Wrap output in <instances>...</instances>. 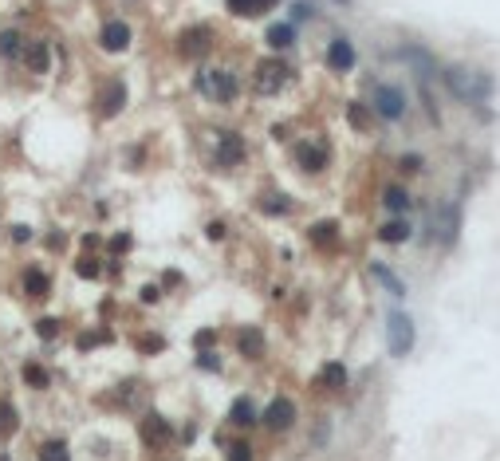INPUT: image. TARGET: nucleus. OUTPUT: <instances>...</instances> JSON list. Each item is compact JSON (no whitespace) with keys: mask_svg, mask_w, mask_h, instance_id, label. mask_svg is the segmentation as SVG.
Instances as JSON below:
<instances>
[{"mask_svg":"<svg viewBox=\"0 0 500 461\" xmlns=\"http://www.w3.org/2000/svg\"><path fill=\"white\" fill-rule=\"evenodd\" d=\"M110 248H115V253H127V248H130V233H119V237H115V245H110Z\"/></svg>","mask_w":500,"mask_h":461,"instance_id":"nucleus-34","label":"nucleus"},{"mask_svg":"<svg viewBox=\"0 0 500 461\" xmlns=\"http://www.w3.org/2000/svg\"><path fill=\"white\" fill-rule=\"evenodd\" d=\"M229 418L237 422V426H252V422H256V406H252L248 398H240L237 406H233V414H229Z\"/></svg>","mask_w":500,"mask_h":461,"instance_id":"nucleus-23","label":"nucleus"},{"mask_svg":"<svg viewBox=\"0 0 500 461\" xmlns=\"http://www.w3.org/2000/svg\"><path fill=\"white\" fill-rule=\"evenodd\" d=\"M209 237H213V240H220V237H225V225L213 221V225H209Z\"/></svg>","mask_w":500,"mask_h":461,"instance_id":"nucleus-36","label":"nucleus"},{"mask_svg":"<svg viewBox=\"0 0 500 461\" xmlns=\"http://www.w3.org/2000/svg\"><path fill=\"white\" fill-rule=\"evenodd\" d=\"M414 319L402 312V307H390L386 312V347H390L394 359H406L414 351Z\"/></svg>","mask_w":500,"mask_h":461,"instance_id":"nucleus-1","label":"nucleus"},{"mask_svg":"<svg viewBox=\"0 0 500 461\" xmlns=\"http://www.w3.org/2000/svg\"><path fill=\"white\" fill-rule=\"evenodd\" d=\"M209 43H213V36H209V28H186L181 32V40H178V51L186 55V60H201L205 51H209Z\"/></svg>","mask_w":500,"mask_h":461,"instance_id":"nucleus-5","label":"nucleus"},{"mask_svg":"<svg viewBox=\"0 0 500 461\" xmlns=\"http://www.w3.org/2000/svg\"><path fill=\"white\" fill-rule=\"evenodd\" d=\"M378 240H386V245H402V240H410V221H386L378 229Z\"/></svg>","mask_w":500,"mask_h":461,"instance_id":"nucleus-15","label":"nucleus"},{"mask_svg":"<svg viewBox=\"0 0 500 461\" xmlns=\"http://www.w3.org/2000/svg\"><path fill=\"white\" fill-rule=\"evenodd\" d=\"M0 430H4V434L16 430V410H12V406H0Z\"/></svg>","mask_w":500,"mask_h":461,"instance_id":"nucleus-30","label":"nucleus"},{"mask_svg":"<svg viewBox=\"0 0 500 461\" xmlns=\"http://www.w3.org/2000/svg\"><path fill=\"white\" fill-rule=\"evenodd\" d=\"M142 300H146V304H154V300H158V288H154V284H150V288H142Z\"/></svg>","mask_w":500,"mask_h":461,"instance_id":"nucleus-39","label":"nucleus"},{"mask_svg":"<svg viewBox=\"0 0 500 461\" xmlns=\"http://www.w3.org/2000/svg\"><path fill=\"white\" fill-rule=\"evenodd\" d=\"M264 205H268V213H288L292 209L288 197H264Z\"/></svg>","mask_w":500,"mask_h":461,"instance_id":"nucleus-32","label":"nucleus"},{"mask_svg":"<svg viewBox=\"0 0 500 461\" xmlns=\"http://www.w3.org/2000/svg\"><path fill=\"white\" fill-rule=\"evenodd\" d=\"M0 55H4V60H16L20 55V32H0Z\"/></svg>","mask_w":500,"mask_h":461,"instance_id":"nucleus-24","label":"nucleus"},{"mask_svg":"<svg viewBox=\"0 0 500 461\" xmlns=\"http://www.w3.org/2000/svg\"><path fill=\"white\" fill-rule=\"evenodd\" d=\"M213 343V332H197V347H209Z\"/></svg>","mask_w":500,"mask_h":461,"instance_id":"nucleus-38","label":"nucleus"},{"mask_svg":"<svg viewBox=\"0 0 500 461\" xmlns=\"http://www.w3.org/2000/svg\"><path fill=\"white\" fill-rule=\"evenodd\" d=\"M339 4H351V0H339Z\"/></svg>","mask_w":500,"mask_h":461,"instance_id":"nucleus-40","label":"nucleus"},{"mask_svg":"<svg viewBox=\"0 0 500 461\" xmlns=\"http://www.w3.org/2000/svg\"><path fill=\"white\" fill-rule=\"evenodd\" d=\"M229 461H252V450H248V442H233V445H229Z\"/></svg>","mask_w":500,"mask_h":461,"instance_id":"nucleus-29","label":"nucleus"},{"mask_svg":"<svg viewBox=\"0 0 500 461\" xmlns=\"http://www.w3.org/2000/svg\"><path fill=\"white\" fill-rule=\"evenodd\" d=\"M122 102H127V87H122V79H115V83H107V95H102V102H99V115L115 119V115L122 111Z\"/></svg>","mask_w":500,"mask_h":461,"instance_id":"nucleus-11","label":"nucleus"},{"mask_svg":"<svg viewBox=\"0 0 500 461\" xmlns=\"http://www.w3.org/2000/svg\"><path fill=\"white\" fill-rule=\"evenodd\" d=\"M24 63L36 71V75H43V71H48V63H51L48 43H32V48H24Z\"/></svg>","mask_w":500,"mask_h":461,"instance_id":"nucleus-14","label":"nucleus"},{"mask_svg":"<svg viewBox=\"0 0 500 461\" xmlns=\"http://www.w3.org/2000/svg\"><path fill=\"white\" fill-rule=\"evenodd\" d=\"M24 288H28V296H48V272L43 268H24Z\"/></svg>","mask_w":500,"mask_h":461,"instance_id":"nucleus-17","label":"nucleus"},{"mask_svg":"<svg viewBox=\"0 0 500 461\" xmlns=\"http://www.w3.org/2000/svg\"><path fill=\"white\" fill-rule=\"evenodd\" d=\"M284 83H292V68L284 60H260L256 63V91L260 95L284 91Z\"/></svg>","mask_w":500,"mask_h":461,"instance_id":"nucleus-3","label":"nucleus"},{"mask_svg":"<svg viewBox=\"0 0 500 461\" xmlns=\"http://www.w3.org/2000/svg\"><path fill=\"white\" fill-rule=\"evenodd\" d=\"M12 237H16V240H28V237H32V229H24V225H16V229H12Z\"/></svg>","mask_w":500,"mask_h":461,"instance_id":"nucleus-37","label":"nucleus"},{"mask_svg":"<svg viewBox=\"0 0 500 461\" xmlns=\"http://www.w3.org/2000/svg\"><path fill=\"white\" fill-rule=\"evenodd\" d=\"M197 363H201V367H205V371H217V355H209V351H205V355H201V359H197Z\"/></svg>","mask_w":500,"mask_h":461,"instance_id":"nucleus-35","label":"nucleus"},{"mask_svg":"<svg viewBox=\"0 0 500 461\" xmlns=\"http://www.w3.org/2000/svg\"><path fill=\"white\" fill-rule=\"evenodd\" d=\"M307 237H312V245H331V240L339 237V225H335V221H319V225H312Z\"/></svg>","mask_w":500,"mask_h":461,"instance_id":"nucleus-20","label":"nucleus"},{"mask_svg":"<svg viewBox=\"0 0 500 461\" xmlns=\"http://www.w3.org/2000/svg\"><path fill=\"white\" fill-rule=\"evenodd\" d=\"M102 48H107V51L130 48V24H122V20H107V24H102Z\"/></svg>","mask_w":500,"mask_h":461,"instance_id":"nucleus-9","label":"nucleus"},{"mask_svg":"<svg viewBox=\"0 0 500 461\" xmlns=\"http://www.w3.org/2000/svg\"><path fill=\"white\" fill-rule=\"evenodd\" d=\"M240 355H245V359L264 355V335L260 332H240Z\"/></svg>","mask_w":500,"mask_h":461,"instance_id":"nucleus-19","label":"nucleus"},{"mask_svg":"<svg viewBox=\"0 0 500 461\" xmlns=\"http://www.w3.org/2000/svg\"><path fill=\"white\" fill-rule=\"evenodd\" d=\"M319 383L323 386H343V383H347V367H343V363H327L323 375H319Z\"/></svg>","mask_w":500,"mask_h":461,"instance_id":"nucleus-22","label":"nucleus"},{"mask_svg":"<svg viewBox=\"0 0 500 461\" xmlns=\"http://www.w3.org/2000/svg\"><path fill=\"white\" fill-rule=\"evenodd\" d=\"M79 272H83L87 280H95V276L102 272V265H99V260H95V256H83V260H79Z\"/></svg>","mask_w":500,"mask_h":461,"instance_id":"nucleus-28","label":"nucleus"},{"mask_svg":"<svg viewBox=\"0 0 500 461\" xmlns=\"http://www.w3.org/2000/svg\"><path fill=\"white\" fill-rule=\"evenodd\" d=\"M36 332H40L43 339H55V335H60V319H40V324H36Z\"/></svg>","mask_w":500,"mask_h":461,"instance_id":"nucleus-31","label":"nucleus"},{"mask_svg":"<svg viewBox=\"0 0 500 461\" xmlns=\"http://www.w3.org/2000/svg\"><path fill=\"white\" fill-rule=\"evenodd\" d=\"M170 422H166V418H161V414H150V418H146L142 422V438H146V445H166V442H170Z\"/></svg>","mask_w":500,"mask_h":461,"instance_id":"nucleus-10","label":"nucleus"},{"mask_svg":"<svg viewBox=\"0 0 500 461\" xmlns=\"http://www.w3.org/2000/svg\"><path fill=\"white\" fill-rule=\"evenodd\" d=\"M217 158L225 166H237L240 158H245V138L240 134H220V142H217Z\"/></svg>","mask_w":500,"mask_h":461,"instance_id":"nucleus-12","label":"nucleus"},{"mask_svg":"<svg viewBox=\"0 0 500 461\" xmlns=\"http://www.w3.org/2000/svg\"><path fill=\"white\" fill-rule=\"evenodd\" d=\"M197 91L213 102H233L237 99V79H233V71H220V68L201 71V75H197Z\"/></svg>","mask_w":500,"mask_h":461,"instance_id":"nucleus-2","label":"nucleus"},{"mask_svg":"<svg viewBox=\"0 0 500 461\" xmlns=\"http://www.w3.org/2000/svg\"><path fill=\"white\" fill-rule=\"evenodd\" d=\"M292 43H296V28L292 24H272L268 28V48L284 51V48H292Z\"/></svg>","mask_w":500,"mask_h":461,"instance_id":"nucleus-16","label":"nucleus"},{"mask_svg":"<svg viewBox=\"0 0 500 461\" xmlns=\"http://www.w3.org/2000/svg\"><path fill=\"white\" fill-rule=\"evenodd\" d=\"M233 16H264L268 9H276L280 0H225Z\"/></svg>","mask_w":500,"mask_h":461,"instance_id":"nucleus-13","label":"nucleus"},{"mask_svg":"<svg viewBox=\"0 0 500 461\" xmlns=\"http://www.w3.org/2000/svg\"><path fill=\"white\" fill-rule=\"evenodd\" d=\"M166 347V339H161V335H150V339H142V351L146 355H154V351H161Z\"/></svg>","mask_w":500,"mask_h":461,"instance_id":"nucleus-33","label":"nucleus"},{"mask_svg":"<svg viewBox=\"0 0 500 461\" xmlns=\"http://www.w3.org/2000/svg\"><path fill=\"white\" fill-rule=\"evenodd\" d=\"M347 119H351V127H358V130L371 127V119H366V107H363V102H351V107H347Z\"/></svg>","mask_w":500,"mask_h":461,"instance_id":"nucleus-27","label":"nucleus"},{"mask_svg":"<svg viewBox=\"0 0 500 461\" xmlns=\"http://www.w3.org/2000/svg\"><path fill=\"white\" fill-rule=\"evenodd\" d=\"M386 209H390V213H406V209H410V194H406V189H402V186H390V189H386Z\"/></svg>","mask_w":500,"mask_h":461,"instance_id":"nucleus-21","label":"nucleus"},{"mask_svg":"<svg viewBox=\"0 0 500 461\" xmlns=\"http://www.w3.org/2000/svg\"><path fill=\"white\" fill-rule=\"evenodd\" d=\"M296 158L307 174H319L327 166V142H299L296 146Z\"/></svg>","mask_w":500,"mask_h":461,"instance_id":"nucleus-7","label":"nucleus"},{"mask_svg":"<svg viewBox=\"0 0 500 461\" xmlns=\"http://www.w3.org/2000/svg\"><path fill=\"white\" fill-rule=\"evenodd\" d=\"M355 60H358V51H355L351 40H331V48H327V68L331 71H351Z\"/></svg>","mask_w":500,"mask_h":461,"instance_id":"nucleus-6","label":"nucleus"},{"mask_svg":"<svg viewBox=\"0 0 500 461\" xmlns=\"http://www.w3.org/2000/svg\"><path fill=\"white\" fill-rule=\"evenodd\" d=\"M24 383L28 386H48V371H43L40 363H28V367H24Z\"/></svg>","mask_w":500,"mask_h":461,"instance_id":"nucleus-26","label":"nucleus"},{"mask_svg":"<svg viewBox=\"0 0 500 461\" xmlns=\"http://www.w3.org/2000/svg\"><path fill=\"white\" fill-rule=\"evenodd\" d=\"M374 111H378L386 122H398L402 115H406V95H402L394 83H378V91H374Z\"/></svg>","mask_w":500,"mask_h":461,"instance_id":"nucleus-4","label":"nucleus"},{"mask_svg":"<svg viewBox=\"0 0 500 461\" xmlns=\"http://www.w3.org/2000/svg\"><path fill=\"white\" fill-rule=\"evenodd\" d=\"M292 422H296V406H292L288 398H276L268 410H264V426L268 430H288Z\"/></svg>","mask_w":500,"mask_h":461,"instance_id":"nucleus-8","label":"nucleus"},{"mask_svg":"<svg viewBox=\"0 0 500 461\" xmlns=\"http://www.w3.org/2000/svg\"><path fill=\"white\" fill-rule=\"evenodd\" d=\"M40 461H71V450L63 438H51V442L40 445Z\"/></svg>","mask_w":500,"mask_h":461,"instance_id":"nucleus-18","label":"nucleus"},{"mask_svg":"<svg viewBox=\"0 0 500 461\" xmlns=\"http://www.w3.org/2000/svg\"><path fill=\"white\" fill-rule=\"evenodd\" d=\"M371 272H374V280H378V284H386V288H390L394 296H402V292H406L398 280H394V272H390L386 265H371Z\"/></svg>","mask_w":500,"mask_h":461,"instance_id":"nucleus-25","label":"nucleus"}]
</instances>
